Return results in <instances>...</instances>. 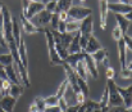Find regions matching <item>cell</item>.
I'll list each match as a JSON object with an SVG mask.
<instances>
[{
	"instance_id": "45",
	"label": "cell",
	"mask_w": 132,
	"mask_h": 112,
	"mask_svg": "<svg viewBox=\"0 0 132 112\" xmlns=\"http://www.w3.org/2000/svg\"><path fill=\"white\" fill-rule=\"evenodd\" d=\"M0 79L3 80H8V76H6V72H5V67L0 63Z\"/></svg>"
},
{
	"instance_id": "37",
	"label": "cell",
	"mask_w": 132,
	"mask_h": 112,
	"mask_svg": "<svg viewBox=\"0 0 132 112\" xmlns=\"http://www.w3.org/2000/svg\"><path fill=\"white\" fill-rule=\"evenodd\" d=\"M122 36H123V34H122L121 29H119L118 26H116V27L113 29V37H114V40L118 41L119 39H122Z\"/></svg>"
},
{
	"instance_id": "14",
	"label": "cell",
	"mask_w": 132,
	"mask_h": 112,
	"mask_svg": "<svg viewBox=\"0 0 132 112\" xmlns=\"http://www.w3.org/2000/svg\"><path fill=\"white\" fill-rule=\"evenodd\" d=\"M92 17L88 16L85 19L81 21V26H80V34L82 35H92Z\"/></svg>"
},
{
	"instance_id": "23",
	"label": "cell",
	"mask_w": 132,
	"mask_h": 112,
	"mask_svg": "<svg viewBox=\"0 0 132 112\" xmlns=\"http://www.w3.org/2000/svg\"><path fill=\"white\" fill-rule=\"evenodd\" d=\"M80 26H81V21H75V19H68L67 23H65V32H76L80 30Z\"/></svg>"
},
{
	"instance_id": "27",
	"label": "cell",
	"mask_w": 132,
	"mask_h": 112,
	"mask_svg": "<svg viewBox=\"0 0 132 112\" xmlns=\"http://www.w3.org/2000/svg\"><path fill=\"white\" fill-rule=\"evenodd\" d=\"M77 84H78V88H80L81 93H82L85 97H87L88 95V85H87V82H86V80H84V79H81V77H77Z\"/></svg>"
},
{
	"instance_id": "51",
	"label": "cell",
	"mask_w": 132,
	"mask_h": 112,
	"mask_svg": "<svg viewBox=\"0 0 132 112\" xmlns=\"http://www.w3.org/2000/svg\"><path fill=\"white\" fill-rule=\"evenodd\" d=\"M28 112H39V110H37V107H36V104H35V103H32V104L30 106Z\"/></svg>"
},
{
	"instance_id": "19",
	"label": "cell",
	"mask_w": 132,
	"mask_h": 112,
	"mask_svg": "<svg viewBox=\"0 0 132 112\" xmlns=\"http://www.w3.org/2000/svg\"><path fill=\"white\" fill-rule=\"evenodd\" d=\"M5 72H6V76H8V80H9L12 84H22L21 79L15 74V70H14L13 65L6 66V67H5Z\"/></svg>"
},
{
	"instance_id": "49",
	"label": "cell",
	"mask_w": 132,
	"mask_h": 112,
	"mask_svg": "<svg viewBox=\"0 0 132 112\" xmlns=\"http://www.w3.org/2000/svg\"><path fill=\"white\" fill-rule=\"evenodd\" d=\"M116 108V112H131V108H122L121 107H114Z\"/></svg>"
},
{
	"instance_id": "50",
	"label": "cell",
	"mask_w": 132,
	"mask_h": 112,
	"mask_svg": "<svg viewBox=\"0 0 132 112\" xmlns=\"http://www.w3.org/2000/svg\"><path fill=\"white\" fill-rule=\"evenodd\" d=\"M101 63H103V65H104L105 67H109V66H110V63H109V57L106 55V57H105V58H104V59L101 61Z\"/></svg>"
},
{
	"instance_id": "39",
	"label": "cell",
	"mask_w": 132,
	"mask_h": 112,
	"mask_svg": "<svg viewBox=\"0 0 132 112\" xmlns=\"http://www.w3.org/2000/svg\"><path fill=\"white\" fill-rule=\"evenodd\" d=\"M58 106H59V108H60L62 111H65V110L68 108V103H67V101H65L64 97L58 99Z\"/></svg>"
},
{
	"instance_id": "52",
	"label": "cell",
	"mask_w": 132,
	"mask_h": 112,
	"mask_svg": "<svg viewBox=\"0 0 132 112\" xmlns=\"http://www.w3.org/2000/svg\"><path fill=\"white\" fill-rule=\"evenodd\" d=\"M77 112H86V107H85V103H84V104H81V106L78 107Z\"/></svg>"
},
{
	"instance_id": "36",
	"label": "cell",
	"mask_w": 132,
	"mask_h": 112,
	"mask_svg": "<svg viewBox=\"0 0 132 112\" xmlns=\"http://www.w3.org/2000/svg\"><path fill=\"white\" fill-rule=\"evenodd\" d=\"M88 37H90V35H82V34H81V36H80V46H81V50H82V52L85 50V48H86V45H87Z\"/></svg>"
},
{
	"instance_id": "2",
	"label": "cell",
	"mask_w": 132,
	"mask_h": 112,
	"mask_svg": "<svg viewBox=\"0 0 132 112\" xmlns=\"http://www.w3.org/2000/svg\"><path fill=\"white\" fill-rule=\"evenodd\" d=\"M106 86H108V95H109V107H121L123 106V101H122V97L119 95L118 90H117V84L114 82L113 79L108 80L106 81Z\"/></svg>"
},
{
	"instance_id": "10",
	"label": "cell",
	"mask_w": 132,
	"mask_h": 112,
	"mask_svg": "<svg viewBox=\"0 0 132 112\" xmlns=\"http://www.w3.org/2000/svg\"><path fill=\"white\" fill-rule=\"evenodd\" d=\"M45 9V4H43L41 1H34V3H30L28 8H27V12L26 14H23L27 19H31L34 18L37 13H40L41 10Z\"/></svg>"
},
{
	"instance_id": "30",
	"label": "cell",
	"mask_w": 132,
	"mask_h": 112,
	"mask_svg": "<svg viewBox=\"0 0 132 112\" xmlns=\"http://www.w3.org/2000/svg\"><path fill=\"white\" fill-rule=\"evenodd\" d=\"M108 102H109V95H108V86L104 89V92H103V95H101V99L99 101V104H100V107L103 108V107H108L109 104H108Z\"/></svg>"
},
{
	"instance_id": "58",
	"label": "cell",
	"mask_w": 132,
	"mask_h": 112,
	"mask_svg": "<svg viewBox=\"0 0 132 112\" xmlns=\"http://www.w3.org/2000/svg\"><path fill=\"white\" fill-rule=\"evenodd\" d=\"M54 1H58V0H54Z\"/></svg>"
},
{
	"instance_id": "6",
	"label": "cell",
	"mask_w": 132,
	"mask_h": 112,
	"mask_svg": "<svg viewBox=\"0 0 132 112\" xmlns=\"http://www.w3.org/2000/svg\"><path fill=\"white\" fill-rule=\"evenodd\" d=\"M108 10L113 12L114 14H127L131 13V4H123V3H108Z\"/></svg>"
},
{
	"instance_id": "31",
	"label": "cell",
	"mask_w": 132,
	"mask_h": 112,
	"mask_svg": "<svg viewBox=\"0 0 132 112\" xmlns=\"http://www.w3.org/2000/svg\"><path fill=\"white\" fill-rule=\"evenodd\" d=\"M85 107H86V111H92V110H97V108H101L99 102H95L92 99H88L87 102H85Z\"/></svg>"
},
{
	"instance_id": "35",
	"label": "cell",
	"mask_w": 132,
	"mask_h": 112,
	"mask_svg": "<svg viewBox=\"0 0 132 112\" xmlns=\"http://www.w3.org/2000/svg\"><path fill=\"white\" fill-rule=\"evenodd\" d=\"M45 10H47L50 13H55V10H56V1L51 0L47 4H45Z\"/></svg>"
},
{
	"instance_id": "44",
	"label": "cell",
	"mask_w": 132,
	"mask_h": 112,
	"mask_svg": "<svg viewBox=\"0 0 132 112\" xmlns=\"http://www.w3.org/2000/svg\"><path fill=\"white\" fill-rule=\"evenodd\" d=\"M106 77H108V80H110V79H113L114 77V75H116V72H114V70L109 66V67H106Z\"/></svg>"
},
{
	"instance_id": "11",
	"label": "cell",
	"mask_w": 132,
	"mask_h": 112,
	"mask_svg": "<svg viewBox=\"0 0 132 112\" xmlns=\"http://www.w3.org/2000/svg\"><path fill=\"white\" fill-rule=\"evenodd\" d=\"M15 104H17V99L10 95H4L0 101V108L5 112H13Z\"/></svg>"
},
{
	"instance_id": "54",
	"label": "cell",
	"mask_w": 132,
	"mask_h": 112,
	"mask_svg": "<svg viewBox=\"0 0 132 112\" xmlns=\"http://www.w3.org/2000/svg\"><path fill=\"white\" fill-rule=\"evenodd\" d=\"M40 1H41L43 4H47V3H49V1H51V0H40Z\"/></svg>"
},
{
	"instance_id": "32",
	"label": "cell",
	"mask_w": 132,
	"mask_h": 112,
	"mask_svg": "<svg viewBox=\"0 0 132 112\" xmlns=\"http://www.w3.org/2000/svg\"><path fill=\"white\" fill-rule=\"evenodd\" d=\"M34 103L36 104V107H37V110H39V112H44L45 107H46V104H45L44 98H40V97H36V98H35V102H34Z\"/></svg>"
},
{
	"instance_id": "16",
	"label": "cell",
	"mask_w": 132,
	"mask_h": 112,
	"mask_svg": "<svg viewBox=\"0 0 132 112\" xmlns=\"http://www.w3.org/2000/svg\"><path fill=\"white\" fill-rule=\"evenodd\" d=\"M72 68H73V71L76 72V75H77L78 77H81V79H84V80H87L88 72H87V70H86V66H85L84 59H82V61H78Z\"/></svg>"
},
{
	"instance_id": "3",
	"label": "cell",
	"mask_w": 132,
	"mask_h": 112,
	"mask_svg": "<svg viewBox=\"0 0 132 112\" xmlns=\"http://www.w3.org/2000/svg\"><path fill=\"white\" fill-rule=\"evenodd\" d=\"M68 18L69 19H75V21H82L86 17L92 14V10L86 6H71L68 10Z\"/></svg>"
},
{
	"instance_id": "7",
	"label": "cell",
	"mask_w": 132,
	"mask_h": 112,
	"mask_svg": "<svg viewBox=\"0 0 132 112\" xmlns=\"http://www.w3.org/2000/svg\"><path fill=\"white\" fill-rule=\"evenodd\" d=\"M117 90H118L119 95L122 97L125 108H131L132 107V88H131V85L127 86V88H121V86L117 85Z\"/></svg>"
},
{
	"instance_id": "59",
	"label": "cell",
	"mask_w": 132,
	"mask_h": 112,
	"mask_svg": "<svg viewBox=\"0 0 132 112\" xmlns=\"http://www.w3.org/2000/svg\"><path fill=\"white\" fill-rule=\"evenodd\" d=\"M62 112H64V111H62Z\"/></svg>"
},
{
	"instance_id": "24",
	"label": "cell",
	"mask_w": 132,
	"mask_h": 112,
	"mask_svg": "<svg viewBox=\"0 0 132 112\" xmlns=\"http://www.w3.org/2000/svg\"><path fill=\"white\" fill-rule=\"evenodd\" d=\"M72 1L73 0H58L56 1V10H55V13H59L62 10L67 12L72 6Z\"/></svg>"
},
{
	"instance_id": "4",
	"label": "cell",
	"mask_w": 132,
	"mask_h": 112,
	"mask_svg": "<svg viewBox=\"0 0 132 112\" xmlns=\"http://www.w3.org/2000/svg\"><path fill=\"white\" fill-rule=\"evenodd\" d=\"M63 67H64V71H65V75H67V81H68V85L72 88V90H73V93L75 94H77V93H80L81 90H80V88H78V84H77V75L76 72L73 71V68L68 65V63H63Z\"/></svg>"
},
{
	"instance_id": "1",
	"label": "cell",
	"mask_w": 132,
	"mask_h": 112,
	"mask_svg": "<svg viewBox=\"0 0 132 112\" xmlns=\"http://www.w3.org/2000/svg\"><path fill=\"white\" fill-rule=\"evenodd\" d=\"M44 35L46 37V44H47V49H49V58H50V63L51 65H63L64 61L59 57V54L56 53L55 49V44H54V37L51 35V31L44 27Z\"/></svg>"
},
{
	"instance_id": "15",
	"label": "cell",
	"mask_w": 132,
	"mask_h": 112,
	"mask_svg": "<svg viewBox=\"0 0 132 112\" xmlns=\"http://www.w3.org/2000/svg\"><path fill=\"white\" fill-rule=\"evenodd\" d=\"M100 48H101V44L99 43V40H97L95 36L90 35L88 41H87V45H86V48H85L84 52L87 53V54H92V53H95L96 50H99Z\"/></svg>"
},
{
	"instance_id": "25",
	"label": "cell",
	"mask_w": 132,
	"mask_h": 112,
	"mask_svg": "<svg viewBox=\"0 0 132 112\" xmlns=\"http://www.w3.org/2000/svg\"><path fill=\"white\" fill-rule=\"evenodd\" d=\"M106 55H108V52H106V49H104V48H100L99 50H96L95 53L91 54L92 59H94L95 62H99V63H101V61H103Z\"/></svg>"
},
{
	"instance_id": "40",
	"label": "cell",
	"mask_w": 132,
	"mask_h": 112,
	"mask_svg": "<svg viewBox=\"0 0 132 112\" xmlns=\"http://www.w3.org/2000/svg\"><path fill=\"white\" fill-rule=\"evenodd\" d=\"M76 95V103L77 104H84L85 102H86V97L80 92V93H77V94H75Z\"/></svg>"
},
{
	"instance_id": "33",
	"label": "cell",
	"mask_w": 132,
	"mask_h": 112,
	"mask_svg": "<svg viewBox=\"0 0 132 112\" xmlns=\"http://www.w3.org/2000/svg\"><path fill=\"white\" fill-rule=\"evenodd\" d=\"M44 101H45V104L46 106H56L58 104V98H56L55 94L54 95H50L47 98H44Z\"/></svg>"
},
{
	"instance_id": "41",
	"label": "cell",
	"mask_w": 132,
	"mask_h": 112,
	"mask_svg": "<svg viewBox=\"0 0 132 112\" xmlns=\"http://www.w3.org/2000/svg\"><path fill=\"white\" fill-rule=\"evenodd\" d=\"M122 39H123V41H125V45H126V48H127V49H132L131 36H128V35H123V36H122Z\"/></svg>"
},
{
	"instance_id": "8",
	"label": "cell",
	"mask_w": 132,
	"mask_h": 112,
	"mask_svg": "<svg viewBox=\"0 0 132 112\" xmlns=\"http://www.w3.org/2000/svg\"><path fill=\"white\" fill-rule=\"evenodd\" d=\"M84 62H85V66H86V70H87L88 75L92 76L94 79H97V77H99V70H97L96 62L92 59L91 54L85 53V55H84Z\"/></svg>"
},
{
	"instance_id": "26",
	"label": "cell",
	"mask_w": 132,
	"mask_h": 112,
	"mask_svg": "<svg viewBox=\"0 0 132 112\" xmlns=\"http://www.w3.org/2000/svg\"><path fill=\"white\" fill-rule=\"evenodd\" d=\"M10 81L9 80H3L0 79V95L4 97V95H8V90H9V86H10Z\"/></svg>"
},
{
	"instance_id": "53",
	"label": "cell",
	"mask_w": 132,
	"mask_h": 112,
	"mask_svg": "<svg viewBox=\"0 0 132 112\" xmlns=\"http://www.w3.org/2000/svg\"><path fill=\"white\" fill-rule=\"evenodd\" d=\"M119 3H123V4H131V0H119Z\"/></svg>"
},
{
	"instance_id": "28",
	"label": "cell",
	"mask_w": 132,
	"mask_h": 112,
	"mask_svg": "<svg viewBox=\"0 0 132 112\" xmlns=\"http://www.w3.org/2000/svg\"><path fill=\"white\" fill-rule=\"evenodd\" d=\"M0 63L6 67V66H10L13 65V57L10 53H6V54H0Z\"/></svg>"
},
{
	"instance_id": "17",
	"label": "cell",
	"mask_w": 132,
	"mask_h": 112,
	"mask_svg": "<svg viewBox=\"0 0 132 112\" xmlns=\"http://www.w3.org/2000/svg\"><path fill=\"white\" fill-rule=\"evenodd\" d=\"M24 92V85L23 84H10L9 90H8V95L18 99Z\"/></svg>"
},
{
	"instance_id": "47",
	"label": "cell",
	"mask_w": 132,
	"mask_h": 112,
	"mask_svg": "<svg viewBox=\"0 0 132 112\" xmlns=\"http://www.w3.org/2000/svg\"><path fill=\"white\" fill-rule=\"evenodd\" d=\"M28 5H30V1H28V0H22V8H23V13H22V14H26Z\"/></svg>"
},
{
	"instance_id": "22",
	"label": "cell",
	"mask_w": 132,
	"mask_h": 112,
	"mask_svg": "<svg viewBox=\"0 0 132 112\" xmlns=\"http://www.w3.org/2000/svg\"><path fill=\"white\" fill-rule=\"evenodd\" d=\"M18 54H19V59H21L22 65L27 68V53H26V45H24L23 39H21V43L18 45Z\"/></svg>"
},
{
	"instance_id": "20",
	"label": "cell",
	"mask_w": 132,
	"mask_h": 112,
	"mask_svg": "<svg viewBox=\"0 0 132 112\" xmlns=\"http://www.w3.org/2000/svg\"><path fill=\"white\" fill-rule=\"evenodd\" d=\"M116 19H117V23H118V27L121 29L122 34L126 35V31L128 29V26H131V21L126 19L122 14H116Z\"/></svg>"
},
{
	"instance_id": "5",
	"label": "cell",
	"mask_w": 132,
	"mask_h": 112,
	"mask_svg": "<svg viewBox=\"0 0 132 112\" xmlns=\"http://www.w3.org/2000/svg\"><path fill=\"white\" fill-rule=\"evenodd\" d=\"M51 14L53 13H50V12H47V10H41L40 13H37L34 18H31L30 21L36 26V27H45L47 23H50V19H51Z\"/></svg>"
},
{
	"instance_id": "43",
	"label": "cell",
	"mask_w": 132,
	"mask_h": 112,
	"mask_svg": "<svg viewBox=\"0 0 132 112\" xmlns=\"http://www.w3.org/2000/svg\"><path fill=\"white\" fill-rule=\"evenodd\" d=\"M44 112H62V110L59 108V106H46Z\"/></svg>"
},
{
	"instance_id": "34",
	"label": "cell",
	"mask_w": 132,
	"mask_h": 112,
	"mask_svg": "<svg viewBox=\"0 0 132 112\" xmlns=\"http://www.w3.org/2000/svg\"><path fill=\"white\" fill-rule=\"evenodd\" d=\"M58 23H59V17H58V13H53V14H51V19H50L51 29H53V30H56V29H58Z\"/></svg>"
},
{
	"instance_id": "57",
	"label": "cell",
	"mask_w": 132,
	"mask_h": 112,
	"mask_svg": "<svg viewBox=\"0 0 132 112\" xmlns=\"http://www.w3.org/2000/svg\"><path fill=\"white\" fill-rule=\"evenodd\" d=\"M0 112H5V111H3V110H1V108H0Z\"/></svg>"
},
{
	"instance_id": "56",
	"label": "cell",
	"mask_w": 132,
	"mask_h": 112,
	"mask_svg": "<svg viewBox=\"0 0 132 112\" xmlns=\"http://www.w3.org/2000/svg\"><path fill=\"white\" fill-rule=\"evenodd\" d=\"M80 1H81V3H85V1H86V0H80Z\"/></svg>"
},
{
	"instance_id": "42",
	"label": "cell",
	"mask_w": 132,
	"mask_h": 112,
	"mask_svg": "<svg viewBox=\"0 0 132 112\" xmlns=\"http://www.w3.org/2000/svg\"><path fill=\"white\" fill-rule=\"evenodd\" d=\"M58 17H59V21L60 22H67L69 18H68V13L65 12V10H62V12H59L58 13Z\"/></svg>"
},
{
	"instance_id": "29",
	"label": "cell",
	"mask_w": 132,
	"mask_h": 112,
	"mask_svg": "<svg viewBox=\"0 0 132 112\" xmlns=\"http://www.w3.org/2000/svg\"><path fill=\"white\" fill-rule=\"evenodd\" d=\"M67 88H68V81H67V79H65V80H63V82L60 84V86L58 88V92H56V94H55L58 99L64 97V94L67 93Z\"/></svg>"
},
{
	"instance_id": "9",
	"label": "cell",
	"mask_w": 132,
	"mask_h": 112,
	"mask_svg": "<svg viewBox=\"0 0 132 112\" xmlns=\"http://www.w3.org/2000/svg\"><path fill=\"white\" fill-rule=\"evenodd\" d=\"M21 23L26 34H36V32H44V27H36L30 19H27L23 14H21Z\"/></svg>"
},
{
	"instance_id": "13",
	"label": "cell",
	"mask_w": 132,
	"mask_h": 112,
	"mask_svg": "<svg viewBox=\"0 0 132 112\" xmlns=\"http://www.w3.org/2000/svg\"><path fill=\"white\" fill-rule=\"evenodd\" d=\"M80 36H81L80 31L75 32L73 39H72V41H71V44L68 46V54H76V53H81L82 52L81 46H80Z\"/></svg>"
},
{
	"instance_id": "55",
	"label": "cell",
	"mask_w": 132,
	"mask_h": 112,
	"mask_svg": "<svg viewBox=\"0 0 132 112\" xmlns=\"http://www.w3.org/2000/svg\"><path fill=\"white\" fill-rule=\"evenodd\" d=\"M1 8H3V4L0 3V14H1Z\"/></svg>"
},
{
	"instance_id": "12",
	"label": "cell",
	"mask_w": 132,
	"mask_h": 112,
	"mask_svg": "<svg viewBox=\"0 0 132 112\" xmlns=\"http://www.w3.org/2000/svg\"><path fill=\"white\" fill-rule=\"evenodd\" d=\"M100 27L103 30H105L106 26V19H108V0H101L100 1Z\"/></svg>"
},
{
	"instance_id": "46",
	"label": "cell",
	"mask_w": 132,
	"mask_h": 112,
	"mask_svg": "<svg viewBox=\"0 0 132 112\" xmlns=\"http://www.w3.org/2000/svg\"><path fill=\"white\" fill-rule=\"evenodd\" d=\"M81 104H75V106H68V108L65 110L64 112H77V110H78V107H80Z\"/></svg>"
},
{
	"instance_id": "21",
	"label": "cell",
	"mask_w": 132,
	"mask_h": 112,
	"mask_svg": "<svg viewBox=\"0 0 132 112\" xmlns=\"http://www.w3.org/2000/svg\"><path fill=\"white\" fill-rule=\"evenodd\" d=\"M84 55H85V52L76 53V54H68V57L64 59V62H65V63H68L71 67H73L78 61H82V59H84Z\"/></svg>"
},
{
	"instance_id": "38",
	"label": "cell",
	"mask_w": 132,
	"mask_h": 112,
	"mask_svg": "<svg viewBox=\"0 0 132 112\" xmlns=\"http://www.w3.org/2000/svg\"><path fill=\"white\" fill-rule=\"evenodd\" d=\"M131 75H132L131 68H122L121 70V77L122 79H130L131 80Z\"/></svg>"
},
{
	"instance_id": "18",
	"label": "cell",
	"mask_w": 132,
	"mask_h": 112,
	"mask_svg": "<svg viewBox=\"0 0 132 112\" xmlns=\"http://www.w3.org/2000/svg\"><path fill=\"white\" fill-rule=\"evenodd\" d=\"M12 32H13V39H14V43L17 44V46L19 45L21 43V30H19V25H18V21L15 17H12Z\"/></svg>"
},
{
	"instance_id": "48",
	"label": "cell",
	"mask_w": 132,
	"mask_h": 112,
	"mask_svg": "<svg viewBox=\"0 0 132 112\" xmlns=\"http://www.w3.org/2000/svg\"><path fill=\"white\" fill-rule=\"evenodd\" d=\"M110 107H103V108H97V110H92V111H86V112H109Z\"/></svg>"
}]
</instances>
